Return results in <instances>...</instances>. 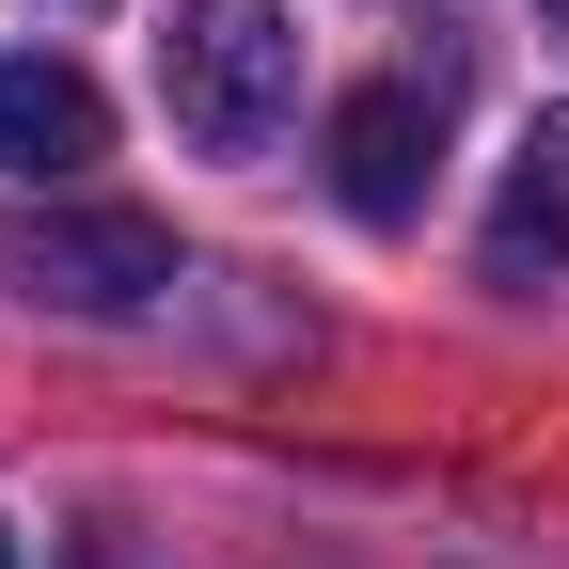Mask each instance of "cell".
<instances>
[{"instance_id": "6da1fadb", "label": "cell", "mask_w": 569, "mask_h": 569, "mask_svg": "<svg viewBox=\"0 0 569 569\" xmlns=\"http://www.w3.org/2000/svg\"><path fill=\"white\" fill-rule=\"evenodd\" d=\"M159 96H174V142H206V159H269L284 111H301V32H284V0H174Z\"/></svg>"}, {"instance_id": "277c9868", "label": "cell", "mask_w": 569, "mask_h": 569, "mask_svg": "<svg viewBox=\"0 0 569 569\" xmlns=\"http://www.w3.org/2000/svg\"><path fill=\"white\" fill-rule=\"evenodd\" d=\"M96 159H111V96L80 80V63L17 48V63H0V174H17V190H80Z\"/></svg>"}, {"instance_id": "3957f363", "label": "cell", "mask_w": 569, "mask_h": 569, "mask_svg": "<svg viewBox=\"0 0 569 569\" xmlns=\"http://www.w3.org/2000/svg\"><path fill=\"white\" fill-rule=\"evenodd\" d=\"M427 174H443V80H365L332 111V190L348 222H411Z\"/></svg>"}, {"instance_id": "52a82bcc", "label": "cell", "mask_w": 569, "mask_h": 569, "mask_svg": "<svg viewBox=\"0 0 569 569\" xmlns=\"http://www.w3.org/2000/svg\"><path fill=\"white\" fill-rule=\"evenodd\" d=\"M553 17H569V0H553Z\"/></svg>"}, {"instance_id": "ba28073f", "label": "cell", "mask_w": 569, "mask_h": 569, "mask_svg": "<svg viewBox=\"0 0 569 569\" xmlns=\"http://www.w3.org/2000/svg\"><path fill=\"white\" fill-rule=\"evenodd\" d=\"M80 569H96V553H80Z\"/></svg>"}, {"instance_id": "8992f818", "label": "cell", "mask_w": 569, "mask_h": 569, "mask_svg": "<svg viewBox=\"0 0 569 569\" xmlns=\"http://www.w3.org/2000/svg\"><path fill=\"white\" fill-rule=\"evenodd\" d=\"M0 569H17V538H0Z\"/></svg>"}, {"instance_id": "5b68a950", "label": "cell", "mask_w": 569, "mask_h": 569, "mask_svg": "<svg viewBox=\"0 0 569 569\" xmlns=\"http://www.w3.org/2000/svg\"><path fill=\"white\" fill-rule=\"evenodd\" d=\"M490 284H569V111H538L490 190Z\"/></svg>"}, {"instance_id": "7a4b0ae2", "label": "cell", "mask_w": 569, "mask_h": 569, "mask_svg": "<svg viewBox=\"0 0 569 569\" xmlns=\"http://www.w3.org/2000/svg\"><path fill=\"white\" fill-rule=\"evenodd\" d=\"M17 284L63 301V317H142V301H174V238L142 206H48L17 238Z\"/></svg>"}]
</instances>
